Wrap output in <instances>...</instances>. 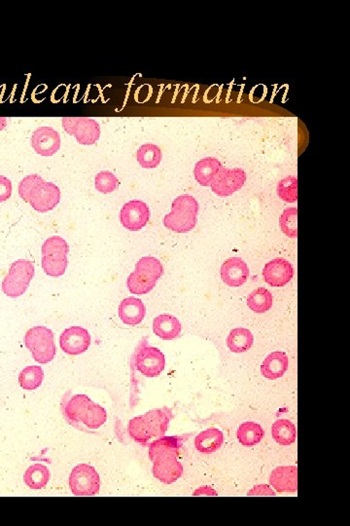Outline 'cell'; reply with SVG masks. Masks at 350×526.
Masks as SVG:
<instances>
[{"mask_svg":"<svg viewBox=\"0 0 350 526\" xmlns=\"http://www.w3.org/2000/svg\"><path fill=\"white\" fill-rule=\"evenodd\" d=\"M265 432L260 425L255 422H245L238 427L236 432L238 442L244 447H254L263 439Z\"/></svg>","mask_w":350,"mask_h":526,"instance_id":"4316f807","label":"cell"},{"mask_svg":"<svg viewBox=\"0 0 350 526\" xmlns=\"http://www.w3.org/2000/svg\"><path fill=\"white\" fill-rule=\"evenodd\" d=\"M221 279L231 288L243 286L249 277V269L245 261L241 258L227 259L221 266Z\"/></svg>","mask_w":350,"mask_h":526,"instance_id":"ac0fdd59","label":"cell"},{"mask_svg":"<svg viewBox=\"0 0 350 526\" xmlns=\"http://www.w3.org/2000/svg\"><path fill=\"white\" fill-rule=\"evenodd\" d=\"M95 190L103 195H109L117 190L119 186V180L116 178L114 173L108 171H102L95 176Z\"/></svg>","mask_w":350,"mask_h":526,"instance_id":"836d02e7","label":"cell"},{"mask_svg":"<svg viewBox=\"0 0 350 526\" xmlns=\"http://www.w3.org/2000/svg\"><path fill=\"white\" fill-rule=\"evenodd\" d=\"M60 201V190L55 183L43 180L32 188L29 203L39 213L54 210Z\"/></svg>","mask_w":350,"mask_h":526,"instance_id":"4fadbf2b","label":"cell"},{"mask_svg":"<svg viewBox=\"0 0 350 526\" xmlns=\"http://www.w3.org/2000/svg\"><path fill=\"white\" fill-rule=\"evenodd\" d=\"M12 195V183L8 178L0 176V203L8 200Z\"/></svg>","mask_w":350,"mask_h":526,"instance_id":"d590c367","label":"cell"},{"mask_svg":"<svg viewBox=\"0 0 350 526\" xmlns=\"http://www.w3.org/2000/svg\"><path fill=\"white\" fill-rule=\"evenodd\" d=\"M43 178L40 177L37 173H32V175L27 176L26 178H22L21 183L19 185V195L20 197L25 201V202L29 203L30 192H32V188L35 185L43 181Z\"/></svg>","mask_w":350,"mask_h":526,"instance_id":"e575fe53","label":"cell"},{"mask_svg":"<svg viewBox=\"0 0 350 526\" xmlns=\"http://www.w3.org/2000/svg\"><path fill=\"white\" fill-rule=\"evenodd\" d=\"M65 414L72 421L82 423L89 429L97 430L107 422V412L86 395H75L65 407Z\"/></svg>","mask_w":350,"mask_h":526,"instance_id":"5b68a950","label":"cell"},{"mask_svg":"<svg viewBox=\"0 0 350 526\" xmlns=\"http://www.w3.org/2000/svg\"><path fill=\"white\" fill-rule=\"evenodd\" d=\"M246 181L243 169L221 168L211 183V190L220 197H228L241 190Z\"/></svg>","mask_w":350,"mask_h":526,"instance_id":"8fae6325","label":"cell"},{"mask_svg":"<svg viewBox=\"0 0 350 526\" xmlns=\"http://www.w3.org/2000/svg\"><path fill=\"white\" fill-rule=\"evenodd\" d=\"M193 495H195V497H216L217 492L211 487H203L198 488V489L193 493Z\"/></svg>","mask_w":350,"mask_h":526,"instance_id":"74e56055","label":"cell"},{"mask_svg":"<svg viewBox=\"0 0 350 526\" xmlns=\"http://www.w3.org/2000/svg\"><path fill=\"white\" fill-rule=\"evenodd\" d=\"M44 372L41 367L29 366L25 367L19 376L20 386L25 390H35L41 386Z\"/></svg>","mask_w":350,"mask_h":526,"instance_id":"4dcf8cb0","label":"cell"},{"mask_svg":"<svg viewBox=\"0 0 350 526\" xmlns=\"http://www.w3.org/2000/svg\"><path fill=\"white\" fill-rule=\"evenodd\" d=\"M34 274V265L32 261L18 259L11 264L8 273L2 281V291L9 298H16L22 296L29 289Z\"/></svg>","mask_w":350,"mask_h":526,"instance_id":"ba28073f","label":"cell"},{"mask_svg":"<svg viewBox=\"0 0 350 526\" xmlns=\"http://www.w3.org/2000/svg\"><path fill=\"white\" fill-rule=\"evenodd\" d=\"M223 442V433L216 428H210L196 437L195 447L198 452L210 454L217 452L222 447Z\"/></svg>","mask_w":350,"mask_h":526,"instance_id":"603a6c76","label":"cell"},{"mask_svg":"<svg viewBox=\"0 0 350 526\" xmlns=\"http://www.w3.org/2000/svg\"><path fill=\"white\" fill-rule=\"evenodd\" d=\"M278 195L284 202H297V200H298V180H297V178L288 177L279 181Z\"/></svg>","mask_w":350,"mask_h":526,"instance_id":"d6a6232c","label":"cell"},{"mask_svg":"<svg viewBox=\"0 0 350 526\" xmlns=\"http://www.w3.org/2000/svg\"><path fill=\"white\" fill-rule=\"evenodd\" d=\"M222 168L220 161L213 157H206L198 161L194 169L196 180L203 186H210L216 173Z\"/></svg>","mask_w":350,"mask_h":526,"instance_id":"cb8c5ba5","label":"cell"},{"mask_svg":"<svg viewBox=\"0 0 350 526\" xmlns=\"http://www.w3.org/2000/svg\"><path fill=\"white\" fill-rule=\"evenodd\" d=\"M69 487L75 497H95L100 489V475L90 465H77L69 475Z\"/></svg>","mask_w":350,"mask_h":526,"instance_id":"9c48e42d","label":"cell"},{"mask_svg":"<svg viewBox=\"0 0 350 526\" xmlns=\"http://www.w3.org/2000/svg\"><path fill=\"white\" fill-rule=\"evenodd\" d=\"M7 126V118L0 117V132Z\"/></svg>","mask_w":350,"mask_h":526,"instance_id":"f35d334b","label":"cell"},{"mask_svg":"<svg viewBox=\"0 0 350 526\" xmlns=\"http://www.w3.org/2000/svg\"><path fill=\"white\" fill-rule=\"evenodd\" d=\"M198 213V201L193 196L181 195L175 199L170 213L163 218V225L173 232H190L196 228Z\"/></svg>","mask_w":350,"mask_h":526,"instance_id":"3957f363","label":"cell"},{"mask_svg":"<svg viewBox=\"0 0 350 526\" xmlns=\"http://www.w3.org/2000/svg\"><path fill=\"white\" fill-rule=\"evenodd\" d=\"M298 210L296 208L286 209L279 218L282 232L290 238L298 237Z\"/></svg>","mask_w":350,"mask_h":526,"instance_id":"1f68e13d","label":"cell"},{"mask_svg":"<svg viewBox=\"0 0 350 526\" xmlns=\"http://www.w3.org/2000/svg\"><path fill=\"white\" fill-rule=\"evenodd\" d=\"M182 438L162 437L149 445V458L153 462V475L161 482L171 485L183 474L178 460Z\"/></svg>","mask_w":350,"mask_h":526,"instance_id":"6da1fadb","label":"cell"},{"mask_svg":"<svg viewBox=\"0 0 350 526\" xmlns=\"http://www.w3.org/2000/svg\"><path fill=\"white\" fill-rule=\"evenodd\" d=\"M32 147L37 154L51 157L60 148V136L52 127H39L32 134Z\"/></svg>","mask_w":350,"mask_h":526,"instance_id":"2e32d148","label":"cell"},{"mask_svg":"<svg viewBox=\"0 0 350 526\" xmlns=\"http://www.w3.org/2000/svg\"><path fill=\"white\" fill-rule=\"evenodd\" d=\"M182 326L175 316L163 314L153 321V331L163 341H173L180 336Z\"/></svg>","mask_w":350,"mask_h":526,"instance_id":"7402d4cb","label":"cell"},{"mask_svg":"<svg viewBox=\"0 0 350 526\" xmlns=\"http://www.w3.org/2000/svg\"><path fill=\"white\" fill-rule=\"evenodd\" d=\"M271 436L281 445H290L296 442L297 430L288 419H278L271 427Z\"/></svg>","mask_w":350,"mask_h":526,"instance_id":"484cf974","label":"cell"},{"mask_svg":"<svg viewBox=\"0 0 350 526\" xmlns=\"http://www.w3.org/2000/svg\"><path fill=\"white\" fill-rule=\"evenodd\" d=\"M25 344L32 352L34 361L40 364H49L56 356L54 334L46 327L29 329L25 336Z\"/></svg>","mask_w":350,"mask_h":526,"instance_id":"52a82bcc","label":"cell"},{"mask_svg":"<svg viewBox=\"0 0 350 526\" xmlns=\"http://www.w3.org/2000/svg\"><path fill=\"white\" fill-rule=\"evenodd\" d=\"M288 357L283 352H273L267 356L261 366L262 376L268 379H278L288 369Z\"/></svg>","mask_w":350,"mask_h":526,"instance_id":"44dd1931","label":"cell"},{"mask_svg":"<svg viewBox=\"0 0 350 526\" xmlns=\"http://www.w3.org/2000/svg\"><path fill=\"white\" fill-rule=\"evenodd\" d=\"M249 497H274L276 492L271 489L269 485H260L254 487L250 492H248Z\"/></svg>","mask_w":350,"mask_h":526,"instance_id":"8d00e7d4","label":"cell"},{"mask_svg":"<svg viewBox=\"0 0 350 526\" xmlns=\"http://www.w3.org/2000/svg\"><path fill=\"white\" fill-rule=\"evenodd\" d=\"M273 303V294L265 288H258L248 296V305L255 313H266L271 308Z\"/></svg>","mask_w":350,"mask_h":526,"instance_id":"f1b7e54d","label":"cell"},{"mask_svg":"<svg viewBox=\"0 0 350 526\" xmlns=\"http://www.w3.org/2000/svg\"><path fill=\"white\" fill-rule=\"evenodd\" d=\"M162 161V151L153 143L141 145L137 150V162L144 169H155Z\"/></svg>","mask_w":350,"mask_h":526,"instance_id":"f546056e","label":"cell"},{"mask_svg":"<svg viewBox=\"0 0 350 526\" xmlns=\"http://www.w3.org/2000/svg\"><path fill=\"white\" fill-rule=\"evenodd\" d=\"M62 124L65 132L76 138L79 145H95L100 137V126L93 118L65 117Z\"/></svg>","mask_w":350,"mask_h":526,"instance_id":"30bf717a","label":"cell"},{"mask_svg":"<svg viewBox=\"0 0 350 526\" xmlns=\"http://www.w3.org/2000/svg\"><path fill=\"white\" fill-rule=\"evenodd\" d=\"M49 469L43 464H34L27 468L24 475V482L32 489L39 490L49 482Z\"/></svg>","mask_w":350,"mask_h":526,"instance_id":"83f0119b","label":"cell"},{"mask_svg":"<svg viewBox=\"0 0 350 526\" xmlns=\"http://www.w3.org/2000/svg\"><path fill=\"white\" fill-rule=\"evenodd\" d=\"M150 218V211L147 204L140 200H132L126 203L120 211V221L128 230L137 232L147 225Z\"/></svg>","mask_w":350,"mask_h":526,"instance_id":"5bb4252c","label":"cell"},{"mask_svg":"<svg viewBox=\"0 0 350 526\" xmlns=\"http://www.w3.org/2000/svg\"><path fill=\"white\" fill-rule=\"evenodd\" d=\"M69 246L60 236H53L42 245V268L48 276L64 275L69 265Z\"/></svg>","mask_w":350,"mask_h":526,"instance_id":"8992f818","label":"cell"},{"mask_svg":"<svg viewBox=\"0 0 350 526\" xmlns=\"http://www.w3.org/2000/svg\"><path fill=\"white\" fill-rule=\"evenodd\" d=\"M269 482L278 492H296L298 489V468L283 466L276 468L269 477Z\"/></svg>","mask_w":350,"mask_h":526,"instance_id":"d6986e66","label":"cell"},{"mask_svg":"<svg viewBox=\"0 0 350 526\" xmlns=\"http://www.w3.org/2000/svg\"><path fill=\"white\" fill-rule=\"evenodd\" d=\"M90 346V336L82 327H70L60 336V346L65 353L77 356L85 353Z\"/></svg>","mask_w":350,"mask_h":526,"instance_id":"9a60e30c","label":"cell"},{"mask_svg":"<svg viewBox=\"0 0 350 526\" xmlns=\"http://www.w3.org/2000/svg\"><path fill=\"white\" fill-rule=\"evenodd\" d=\"M254 336L253 332L248 329H234L229 334L227 338V346L234 353H244L248 352L253 346Z\"/></svg>","mask_w":350,"mask_h":526,"instance_id":"d4e9b609","label":"cell"},{"mask_svg":"<svg viewBox=\"0 0 350 526\" xmlns=\"http://www.w3.org/2000/svg\"><path fill=\"white\" fill-rule=\"evenodd\" d=\"M292 264L284 258H276L267 263L263 269L264 280L274 288H281L293 278Z\"/></svg>","mask_w":350,"mask_h":526,"instance_id":"e0dca14e","label":"cell"},{"mask_svg":"<svg viewBox=\"0 0 350 526\" xmlns=\"http://www.w3.org/2000/svg\"><path fill=\"white\" fill-rule=\"evenodd\" d=\"M163 274V266L158 258L154 256H143L135 264V271L128 276V291L137 296L147 294L155 288Z\"/></svg>","mask_w":350,"mask_h":526,"instance_id":"277c9868","label":"cell"},{"mask_svg":"<svg viewBox=\"0 0 350 526\" xmlns=\"http://www.w3.org/2000/svg\"><path fill=\"white\" fill-rule=\"evenodd\" d=\"M135 362L141 374L146 377H156L165 369L166 357L160 349L144 346L137 350Z\"/></svg>","mask_w":350,"mask_h":526,"instance_id":"7c38bea8","label":"cell"},{"mask_svg":"<svg viewBox=\"0 0 350 526\" xmlns=\"http://www.w3.org/2000/svg\"><path fill=\"white\" fill-rule=\"evenodd\" d=\"M119 318L127 326L135 327L142 323L146 316L144 303L137 298H127L121 302L118 309Z\"/></svg>","mask_w":350,"mask_h":526,"instance_id":"ffe728a7","label":"cell"},{"mask_svg":"<svg viewBox=\"0 0 350 526\" xmlns=\"http://www.w3.org/2000/svg\"><path fill=\"white\" fill-rule=\"evenodd\" d=\"M170 420V412L165 409L151 410L128 422V434L138 444L146 445L153 438L165 436Z\"/></svg>","mask_w":350,"mask_h":526,"instance_id":"7a4b0ae2","label":"cell"}]
</instances>
